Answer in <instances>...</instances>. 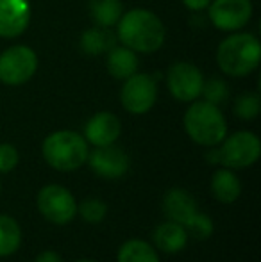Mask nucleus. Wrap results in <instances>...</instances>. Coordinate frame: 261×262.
<instances>
[{
	"label": "nucleus",
	"mask_w": 261,
	"mask_h": 262,
	"mask_svg": "<svg viewBox=\"0 0 261 262\" xmlns=\"http://www.w3.org/2000/svg\"><path fill=\"white\" fill-rule=\"evenodd\" d=\"M165 25L152 11L132 9L118 20V39L134 52H156L165 43Z\"/></svg>",
	"instance_id": "obj_1"
},
{
	"label": "nucleus",
	"mask_w": 261,
	"mask_h": 262,
	"mask_svg": "<svg viewBox=\"0 0 261 262\" xmlns=\"http://www.w3.org/2000/svg\"><path fill=\"white\" fill-rule=\"evenodd\" d=\"M90 146L84 136L73 130H56L43 139L42 156L56 171H77L86 164Z\"/></svg>",
	"instance_id": "obj_2"
},
{
	"label": "nucleus",
	"mask_w": 261,
	"mask_h": 262,
	"mask_svg": "<svg viewBox=\"0 0 261 262\" xmlns=\"http://www.w3.org/2000/svg\"><path fill=\"white\" fill-rule=\"evenodd\" d=\"M183 125L193 143L206 148L218 146L227 136V121L218 105L198 100L186 109Z\"/></svg>",
	"instance_id": "obj_3"
},
{
	"label": "nucleus",
	"mask_w": 261,
	"mask_h": 262,
	"mask_svg": "<svg viewBox=\"0 0 261 262\" xmlns=\"http://www.w3.org/2000/svg\"><path fill=\"white\" fill-rule=\"evenodd\" d=\"M261 45L258 38L247 32L231 34L220 43L216 50V62L220 70L231 77H245L259 64Z\"/></svg>",
	"instance_id": "obj_4"
},
{
	"label": "nucleus",
	"mask_w": 261,
	"mask_h": 262,
	"mask_svg": "<svg viewBox=\"0 0 261 262\" xmlns=\"http://www.w3.org/2000/svg\"><path fill=\"white\" fill-rule=\"evenodd\" d=\"M36 207L49 223L65 227L77 216V200L68 187L47 184L36 194Z\"/></svg>",
	"instance_id": "obj_5"
},
{
	"label": "nucleus",
	"mask_w": 261,
	"mask_h": 262,
	"mask_svg": "<svg viewBox=\"0 0 261 262\" xmlns=\"http://www.w3.org/2000/svg\"><path fill=\"white\" fill-rule=\"evenodd\" d=\"M220 164L229 169H245L258 162L261 156V141L251 130H238L226 136L218 146Z\"/></svg>",
	"instance_id": "obj_6"
},
{
	"label": "nucleus",
	"mask_w": 261,
	"mask_h": 262,
	"mask_svg": "<svg viewBox=\"0 0 261 262\" xmlns=\"http://www.w3.org/2000/svg\"><path fill=\"white\" fill-rule=\"evenodd\" d=\"M38 68V55L24 45L11 47L0 54V82L6 86L25 84Z\"/></svg>",
	"instance_id": "obj_7"
},
{
	"label": "nucleus",
	"mask_w": 261,
	"mask_h": 262,
	"mask_svg": "<svg viewBox=\"0 0 261 262\" xmlns=\"http://www.w3.org/2000/svg\"><path fill=\"white\" fill-rule=\"evenodd\" d=\"M157 100V82L149 73H134L126 79L120 91V102L131 114H145Z\"/></svg>",
	"instance_id": "obj_8"
},
{
	"label": "nucleus",
	"mask_w": 261,
	"mask_h": 262,
	"mask_svg": "<svg viewBox=\"0 0 261 262\" xmlns=\"http://www.w3.org/2000/svg\"><path fill=\"white\" fill-rule=\"evenodd\" d=\"M202 77L200 70L190 62H175L167 73V86L170 95L179 102H193L200 97Z\"/></svg>",
	"instance_id": "obj_9"
},
{
	"label": "nucleus",
	"mask_w": 261,
	"mask_h": 262,
	"mask_svg": "<svg viewBox=\"0 0 261 262\" xmlns=\"http://www.w3.org/2000/svg\"><path fill=\"white\" fill-rule=\"evenodd\" d=\"M251 16V0H211L209 2V20L220 31H240L249 24Z\"/></svg>",
	"instance_id": "obj_10"
},
{
	"label": "nucleus",
	"mask_w": 261,
	"mask_h": 262,
	"mask_svg": "<svg viewBox=\"0 0 261 262\" xmlns=\"http://www.w3.org/2000/svg\"><path fill=\"white\" fill-rule=\"evenodd\" d=\"M86 162L90 164L91 171L97 177L106 180H118L129 171L131 159L122 148L115 145L97 146L93 152L88 154Z\"/></svg>",
	"instance_id": "obj_11"
},
{
	"label": "nucleus",
	"mask_w": 261,
	"mask_h": 262,
	"mask_svg": "<svg viewBox=\"0 0 261 262\" xmlns=\"http://www.w3.org/2000/svg\"><path fill=\"white\" fill-rule=\"evenodd\" d=\"M120 132H122V123L118 116L109 111L93 114L84 125V139L88 141V145H93L95 148L115 145L116 139L120 138Z\"/></svg>",
	"instance_id": "obj_12"
},
{
	"label": "nucleus",
	"mask_w": 261,
	"mask_h": 262,
	"mask_svg": "<svg viewBox=\"0 0 261 262\" xmlns=\"http://www.w3.org/2000/svg\"><path fill=\"white\" fill-rule=\"evenodd\" d=\"M31 21L29 0H0V38H16Z\"/></svg>",
	"instance_id": "obj_13"
},
{
	"label": "nucleus",
	"mask_w": 261,
	"mask_h": 262,
	"mask_svg": "<svg viewBox=\"0 0 261 262\" xmlns=\"http://www.w3.org/2000/svg\"><path fill=\"white\" fill-rule=\"evenodd\" d=\"M161 210L165 217L177 223H185L198 210V204L192 193L185 187H170L161 198Z\"/></svg>",
	"instance_id": "obj_14"
},
{
	"label": "nucleus",
	"mask_w": 261,
	"mask_h": 262,
	"mask_svg": "<svg viewBox=\"0 0 261 262\" xmlns=\"http://www.w3.org/2000/svg\"><path fill=\"white\" fill-rule=\"evenodd\" d=\"M190 237L186 228L177 221L167 220L165 223H159L152 232V246L161 253L175 255L183 252L188 245Z\"/></svg>",
	"instance_id": "obj_15"
},
{
	"label": "nucleus",
	"mask_w": 261,
	"mask_h": 262,
	"mask_svg": "<svg viewBox=\"0 0 261 262\" xmlns=\"http://www.w3.org/2000/svg\"><path fill=\"white\" fill-rule=\"evenodd\" d=\"M209 189L215 200L220 204H234L242 194V182L234 169L229 168H218L211 177Z\"/></svg>",
	"instance_id": "obj_16"
},
{
	"label": "nucleus",
	"mask_w": 261,
	"mask_h": 262,
	"mask_svg": "<svg viewBox=\"0 0 261 262\" xmlns=\"http://www.w3.org/2000/svg\"><path fill=\"white\" fill-rule=\"evenodd\" d=\"M24 241L22 227L13 216L0 214V259L11 257L20 250Z\"/></svg>",
	"instance_id": "obj_17"
},
{
	"label": "nucleus",
	"mask_w": 261,
	"mask_h": 262,
	"mask_svg": "<svg viewBox=\"0 0 261 262\" xmlns=\"http://www.w3.org/2000/svg\"><path fill=\"white\" fill-rule=\"evenodd\" d=\"M108 70L115 79L126 80L138 70V57L127 47H113L108 55Z\"/></svg>",
	"instance_id": "obj_18"
},
{
	"label": "nucleus",
	"mask_w": 261,
	"mask_h": 262,
	"mask_svg": "<svg viewBox=\"0 0 261 262\" xmlns=\"http://www.w3.org/2000/svg\"><path fill=\"white\" fill-rule=\"evenodd\" d=\"M116 262H161L159 252L143 239H127L116 252Z\"/></svg>",
	"instance_id": "obj_19"
},
{
	"label": "nucleus",
	"mask_w": 261,
	"mask_h": 262,
	"mask_svg": "<svg viewBox=\"0 0 261 262\" xmlns=\"http://www.w3.org/2000/svg\"><path fill=\"white\" fill-rule=\"evenodd\" d=\"M113 47H115V36L108 31V27L88 29L81 38V49L91 55L109 52Z\"/></svg>",
	"instance_id": "obj_20"
},
{
	"label": "nucleus",
	"mask_w": 261,
	"mask_h": 262,
	"mask_svg": "<svg viewBox=\"0 0 261 262\" xmlns=\"http://www.w3.org/2000/svg\"><path fill=\"white\" fill-rule=\"evenodd\" d=\"M90 11L98 27H111L122 16V4L120 0H90Z\"/></svg>",
	"instance_id": "obj_21"
},
{
	"label": "nucleus",
	"mask_w": 261,
	"mask_h": 262,
	"mask_svg": "<svg viewBox=\"0 0 261 262\" xmlns=\"http://www.w3.org/2000/svg\"><path fill=\"white\" fill-rule=\"evenodd\" d=\"M183 227L188 232V237L195 239V241H206L215 234V221L211 220V216L198 212V210L183 223Z\"/></svg>",
	"instance_id": "obj_22"
},
{
	"label": "nucleus",
	"mask_w": 261,
	"mask_h": 262,
	"mask_svg": "<svg viewBox=\"0 0 261 262\" xmlns=\"http://www.w3.org/2000/svg\"><path fill=\"white\" fill-rule=\"evenodd\" d=\"M77 216H81L90 225H98L108 216V204L95 196L84 198L81 204H77Z\"/></svg>",
	"instance_id": "obj_23"
},
{
	"label": "nucleus",
	"mask_w": 261,
	"mask_h": 262,
	"mask_svg": "<svg viewBox=\"0 0 261 262\" xmlns=\"http://www.w3.org/2000/svg\"><path fill=\"white\" fill-rule=\"evenodd\" d=\"M261 100L256 93H244L242 97L236 98L234 104V113L242 120H254L259 114Z\"/></svg>",
	"instance_id": "obj_24"
},
{
	"label": "nucleus",
	"mask_w": 261,
	"mask_h": 262,
	"mask_svg": "<svg viewBox=\"0 0 261 262\" xmlns=\"http://www.w3.org/2000/svg\"><path fill=\"white\" fill-rule=\"evenodd\" d=\"M200 95H204V100L209 102V104H215V105L224 104L227 100V86L222 80L211 79L202 84Z\"/></svg>",
	"instance_id": "obj_25"
},
{
	"label": "nucleus",
	"mask_w": 261,
	"mask_h": 262,
	"mask_svg": "<svg viewBox=\"0 0 261 262\" xmlns=\"http://www.w3.org/2000/svg\"><path fill=\"white\" fill-rule=\"evenodd\" d=\"M20 162V154H18L16 146L9 145V143H2L0 145V175L11 173Z\"/></svg>",
	"instance_id": "obj_26"
},
{
	"label": "nucleus",
	"mask_w": 261,
	"mask_h": 262,
	"mask_svg": "<svg viewBox=\"0 0 261 262\" xmlns=\"http://www.w3.org/2000/svg\"><path fill=\"white\" fill-rule=\"evenodd\" d=\"M34 262H63V259H61L59 253L54 252V250H43L42 253H38Z\"/></svg>",
	"instance_id": "obj_27"
},
{
	"label": "nucleus",
	"mask_w": 261,
	"mask_h": 262,
	"mask_svg": "<svg viewBox=\"0 0 261 262\" xmlns=\"http://www.w3.org/2000/svg\"><path fill=\"white\" fill-rule=\"evenodd\" d=\"M209 2H211V0H183V4H185V6L188 7V9H192V11L204 9V7L209 6Z\"/></svg>",
	"instance_id": "obj_28"
},
{
	"label": "nucleus",
	"mask_w": 261,
	"mask_h": 262,
	"mask_svg": "<svg viewBox=\"0 0 261 262\" xmlns=\"http://www.w3.org/2000/svg\"><path fill=\"white\" fill-rule=\"evenodd\" d=\"M206 159H208L211 164H220L218 148H216V146H211V150H209V152H206Z\"/></svg>",
	"instance_id": "obj_29"
},
{
	"label": "nucleus",
	"mask_w": 261,
	"mask_h": 262,
	"mask_svg": "<svg viewBox=\"0 0 261 262\" xmlns=\"http://www.w3.org/2000/svg\"><path fill=\"white\" fill-rule=\"evenodd\" d=\"M73 262H98V260H95V259H77Z\"/></svg>",
	"instance_id": "obj_30"
},
{
	"label": "nucleus",
	"mask_w": 261,
	"mask_h": 262,
	"mask_svg": "<svg viewBox=\"0 0 261 262\" xmlns=\"http://www.w3.org/2000/svg\"><path fill=\"white\" fill-rule=\"evenodd\" d=\"M0 191H2V182H0Z\"/></svg>",
	"instance_id": "obj_31"
}]
</instances>
